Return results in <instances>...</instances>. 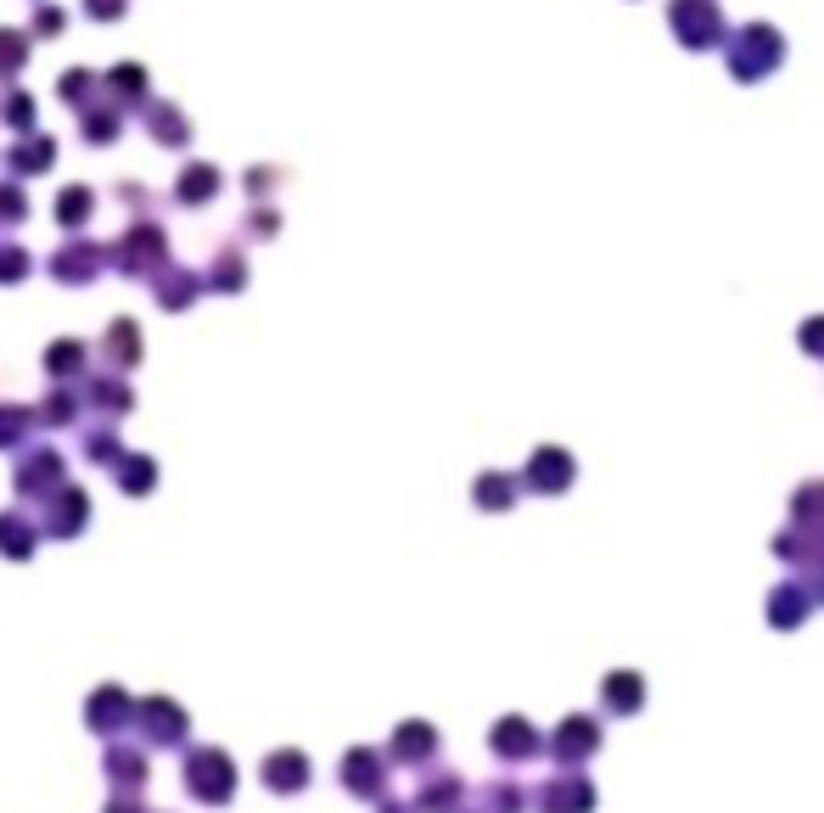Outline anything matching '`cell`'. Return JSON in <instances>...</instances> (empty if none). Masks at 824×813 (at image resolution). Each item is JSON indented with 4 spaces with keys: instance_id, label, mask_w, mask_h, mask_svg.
Wrapping results in <instances>:
<instances>
[{
    "instance_id": "3957f363",
    "label": "cell",
    "mask_w": 824,
    "mask_h": 813,
    "mask_svg": "<svg viewBox=\"0 0 824 813\" xmlns=\"http://www.w3.org/2000/svg\"><path fill=\"white\" fill-rule=\"evenodd\" d=\"M107 813H141V808H135V802L124 797V802H113V808H107Z\"/></svg>"
},
{
    "instance_id": "6da1fadb",
    "label": "cell",
    "mask_w": 824,
    "mask_h": 813,
    "mask_svg": "<svg viewBox=\"0 0 824 813\" xmlns=\"http://www.w3.org/2000/svg\"><path fill=\"white\" fill-rule=\"evenodd\" d=\"M185 785H191L202 802H225L230 791H236V769H230L225 752H197L191 769H185Z\"/></svg>"
},
{
    "instance_id": "7a4b0ae2",
    "label": "cell",
    "mask_w": 824,
    "mask_h": 813,
    "mask_svg": "<svg viewBox=\"0 0 824 813\" xmlns=\"http://www.w3.org/2000/svg\"><path fill=\"white\" fill-rule=\"evenodd\" d=\"M264 780H270L275 791H298V785L309 780V763H303L298 752H275V763L264 769Z\"/></svg>"
}]
</instances>
